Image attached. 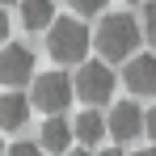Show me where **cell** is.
<instances>
[{
	"instance_id": "obj_14",
	"label": "cell",
	"mask_w": 156,
	"mask_h": 156,
	"mask_svg": "<svg viewBox=\"0 0 156 156\" xmlns=\"http://www.w3.org/2000/svg\"><path fill=\"white\" fill-rule=\"evenodd\" d=\"M4 156H47V148L42 144H13Z\"/></svg>"
},
{
	"instance_id": "obj_5",
	"label": "cell",
	"mask_w": 156,
	"mask_h": 156,
	"mask_svg": "<svg viewBox=\"0 0 156 156\" xmlns=\"http://www.w3.org/2000/svg\"><path fill=\"white\" fill-rule=\"evenodd\" d=\"M34 80V55L30 47H17V42H9V47H0V84H26Z\"/></svg>"
},
{
	"instance_id": "obj_21",
	"label": "cell",
	"mask_w": 156,
	"mask_h": 156,
	"mask_svg": "<svg viewBox=\"0 0 156 156\" xmlns=\"http://www.w3.org/2000/svg\"><path fill=\"white\" fill-rule=\"evenodd\" d=\"M0 152H9V148H4V139H0Z\"/></svg>"
},
{
	"instance_id": "obj_11",
	"label": "cell",
	"mask_w": 156,
	"mask_h": 156,
	"mask_svg": "<svg viewBox=\"0 0 156 156\" xmlns=\"http://www.w3.org/2000/svg\"><path fill=\"white\" fill-rule=\"evenodd\" d=\"M21 26L26 30H51L55 26V4L51 0H21Z\"/></svg>"
},
{
	"instance_id": "obj_3",
	"label": "cell",
	"mask_w": 156,
	"mask_h": 156,
	"mask_svg": "<svg viewBox=\"0 0 156 156\" xmlns=\"http://www.w3.org/2000/svg\"><path fill=\"white\" fill-rule=\"evenodd\" d=\"M72 97H76V80L63 76L59 68H55V72H42V76H34V97H30V101L38 105L42 114H63V110L72 105Z\"/></svg>"
},
{
	"instance_id": "obj_12",
	"label": "cell",
	"mask_w": 156,
	"mask_h": 156,
	"mask_svg": "<svg viewBox=\"0 0 156 156\" xmlns=\"http://www.w3.org/2000/svg\"><path fill=\"white\" fill-rule=\"evenodd\" d=\"M144 38L156 47V0H148V9H144Z\"/></svg>"
},
{
	"instance_id": "obj_18",
	"label": "cell",
	"mask_w": 156,
	"mask_h": 156,
	"mask_svg": "<svg viewBox=\"0 0 156 156\" xmlns=\"http://www.w3.org/2000/svg\"><path fill=\"white\" fill-rule=\"evenodd\" d=\"M97 156H127L122 148H105V152H97Z\"/></svg>"
},
{
	"instance_id": "obj_15",
	"label": "cell",
	"mask_w": 156,
	"mask_h": 156,
	"mask_svg": "<svg viewBox=\"0 0 156 156\" xmlns=\"http://www.w3.org/2000/svg\"><path fill=\"white\" fill-rule=\"evenodd\" d=\"M144 135H152V144H156V105L148 110V118H144Z\"/></svg>"
},
{
	"instance_id": "obj_19",
	"label": "cell",
	"mask_w": 156,
	"mask_h": 156,
	"mask_svg": "<svg viewBox=\"0 0 156 156\" xmlns=\"http://www.w3.org/2000/svg\"><path fill=\"white\" fill-rule=\"evenodd\" d=\"M135 156H156V148H144V152H135Z\"/></svg>"
},
{
	"instance_id": "obj_17",
	"label": "cell",
	"mask_w": 156,
	"mask_h": 156,
	"mask_svg": "<svg viewBox=\"0 0 156 156\" xmlns=\"http://www.w3.org/2000/svg\"><path fill=\"white\" fill-rule=\"evenodd\" d=\"M63 156H93V152H89V148H68Z\"/></svg>"
},
{
	"instance_id": "obj_4",
	"label": "cell",
	"mask_w": 156,
	"mask_h": 156,
	"mask_svg": "<svg viewBox=\"0 0 156 156\" xmlns=\"http://www.w3.org/2000/svg\"><path fill=\"white\" fill-rule=\"evenodd\" d=\"M76 97L89 105H105L110 101V93H114V72L105 68L101 59H93V63H80L76 68Z\"/></svg>"
},
{
	"instance_id": "obj_20",
	"label": "cell",
	"mask_w": 156,
	"mask_h": 156,
	"mask_svg": "<svg viewBox=\"0 0 156 156\" xmlns=\"http://www.w3.org/2000/svg\"><path fill=\"white\" fill-rule=\"evenodd\" d=\"M0 4H21V0H0Z\"/></svg>"
},
{
	"instance_id": "obj_2",
	"label": "cell",
	"mask_w": 156,
	"mask_h": 156,
	"mask_svg": "<svg viewBox=\"0 0 156 156\" xmlns=\"http://www.w3.org/2000/svg\"><path fill=\"white\" fill-rule=\"evenodd\" d=\"M89 42H93V34H89V26H80V17H55V26L47 30V51L59 63L84 59Z\"/></svg>"
},
{
	"instance_id": "obj_7",
	"label": "cell",
	"mask_w": 156,
	"mask_h": 156,
	"mask_svg": "<svg viewBox=\"0 0 156 156\" xmlns=\"http://www.w3.org/2000/svg\"><path fill=\"white\" fill-rule=\"evenodd\" d=\"M131 93H144V97H152L156 93V55H131L127 59V72H122Z\"/></svg>"
},
{
	"instance_id": "obj_9",
	"label": "cell",
	"mask_w": 156,
	"mask_h": 156,
	"mask_svg": "<svg viewBox=\"0 0 156 156\" xmlns=\"http://www.w3.org/2000/svg\"><path fill=\"white\" fill-rule=\"evenodd\" d=\"M72 127H76V139H80V144H84V148H93V144H101V139H105L110 122L97 114V105H89V110H80L76 118H72Z\"/></svg>"
},
{
	"instance_id": "obj_13",
	"label": "cell",
	"mask_w": 156,
	"mask_h": 156,
	"mask_svg": "<svg viewBox=\"0 0 156 156\" xmlns=\"http://www.w3.org/2000/svg\"><path fill=\"white\" fill-rule=\"evenodd\" d=\"M72 9L80 17H97V13H105V0H72Z\"/></svg>"
},
{
	"instance_id": "obj_16",
	"label": "cell",
	"mask_w": 156,
	"mask_h": 156,
	"mask_svg": "<svg viewBox=\"0 0 156 156\" xmlns=\"http://www.w3.org/2000/svg\"><path fill=\"white\" fill-rule=\"evenodd\" d=\"M9 38V17H4V9H0V42Z\"/></svg>"
},
{
	"instance_id": "obj_1",
	"label": "cell",
	"mask_w": 156,
	"mask_h": 156,
	"mask_svg": "<svg viewBox=\"0 0 156 156\" xmlns=\"http://www.w3.org/2000/svg\"><path fill=\"white\" fill-rule=\"evenodd\" d=\"M139 38H144V21H135L131 13H105L93 42L101 59H131L139 51Z\"/></svg>"
},
{
	"instance_id": "obj_22",
	"label": "cell",
	"mask_w": 156,
	"mask_h": 156,
	"mask_svg": "<svg viewBox=\"0 0 156 156\" xmlns=\"http://www.w3.org/2000/svg\"><path fill=\"white\" fill-rule=\"evenodd\" d=\"M127 4H131V0H127Z\"/></svg>"
},
{
	"instance_id": "obj_8",
	"label": "cell",
	"mask_w": 156,
	"mask_h": 156,
	"mask_svg": "<svg viewBox=\"0 0 156 156\" xmlns=\"http://www.w3.org/2000/svg\"><path fill=\"white\" fill-rule=\"evenodd\" d=\"M72 135H76V127L63 114H47V122H42V148L47 152H68L72 148Z\"/></svg>"
},
{
	"instance_id": "obj_10",
	"label": "cell",
	"mask_w": 156,
	"mask_h": 156,
	"mask_svg": "<svg viewBox=\"0 0 156 156\" xmlns=\"http://www.w3.org/2000/svg\"><path fill=\"white\" fill-rule=\"evenodd\" d=\"M30 105L21 93H4L0 97V131H17V127H26V118H30Z\"/></svg>"
},
{
	"instance_id": "obj_6",
	"label": "cell",
	"mask_w": 156,
	"mask_h": 156,
	"mask_svg": "<svg viewBox=\"0 0 156 156\" xmlns=\"http://www.w3.org/2000/svg\"><path fill=\"white\" fill-rule=\"evenodd\" d=\"M144 118H148V110H139L135 101H118L110 110V135L118 139V144H131V139H139L144 135Z\"/></svg>"
}]
</instances>
